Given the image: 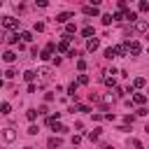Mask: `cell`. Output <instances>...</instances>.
I'll list each match as a JSON object with an SVG mask.
<instances>
[{
    "label": "cell",
    "instance_id": "8",
    "mask_svg": "<svg viewBox=\"0 0 149 149\" xmlns=\"http://www.w3.org/2000/svg\"><path fill=\"white\" fill-rule=\"evenodd\" d=\"M72 19V12H61L58 16H56V23H68Z\"/></svg>",
    "mask_w": 149,
    "mask_h": 149
},
{
    "label": "cell",
    "instance_id": "4",
    "mask_svg": "<svg viewBox=\"0 0 149 149\" xmlns=\"http://www.w3.org/2000/svg\"><path fill=\"white\" fill-rule=\"evenodd\" d=\"M37 79H40V84H47V81L51 79V70H49V68H40V70H37Z\"/></svg>",
    "mask_w": 149,
    "mask_h": 149
},
{
    "label": "cell",
    "instance_id": "40",
    "mask_svg": "<svg viewBox=\"0 0 149 149\" xmlns=\"http://www.w3.org/2000/svg\"><path fill=\"white\" fill-rule=\"evenodd\" d=\"M35 5H37V7H47V5H49V0H35Z\"/></svg>",
    "mask_w": 149,
    "mask_h": 149
},
{
    "label": "cell",
    "instance_id": "30",
    "mask_svg": "<svg viewBox=\"0 0 149 149\" xmlns=\"http://www.w3.org/2000/svg\"><path fill=\"white\" fill-rule=\"evenodd\" d=\"M77 70H79V72H84V70H86V61H84V58H79V61H77Z\"/></svg>",
    "mask_w": 149,
    "mask_h": 149
},
{
    "label": "cell",
    "instance_id": "31",
    "mask_svg": "<svg viewBox=\"0 0 149 149\" xmlns=\"http://www.w3.org/2000/svg\"><path fill=\"white\" fill-rule=\"evenodd\" d=\"M98 135H100V128L91 130V133H88V140H93V142H95V140H98Z\"/></svg>",
    "mask_w": 149,
    "mask_h": 149
},
{
    "label": "cell",
    "instance_id": "19",
    "mask_svg": "<svg viewBox=\"0 0 149 149\" xmlns=\"http://www.w3.org/2000/svg\"><path fill=\"white\" fill-rule=\"evenodd\" d=\"M77 84H79V81H72V84L68 86V95H72V98H77Z\"/></svg>",
    "mask_w": 149,
    "mask_h": 149
},
{
    "label": "cell",
    "instance_id": "18",
    "mask_svg": "<svg viewBox=\"0 0 149 149\" xmlns=\"http://www.w3.org/2000/svg\"><path fill=\"white\" fill-rule=\"evenodd\" d=\"M144 84H147L144 77H135V79H133V86H135V88H144Z\"/></svg>",
    "mask_w": 149,
    "mask_h": 149
},
{
    "label": "cell",
    "instance_id": "15",
    "mask_svg": "<svg viewBox=\"0 0 149 149\" xmlns=\"http://www.w3.org/2000/svg\"><path fill=\"white\" fill-rule=\"evenodd\" d=\"M47 144H49V147H51V149H54V147H61V144H63V140H61V137H56V135H54V137H49V142H47Z\"/></svg>",
    "mask_w": 149,
    "mask_h": 149
},
{
    "label": "cell",
    "instance_id": "42",
    "mask_svg": "<svg viewBox=\"0 0 149 149\" xmlns=\"http://www.w3.org/2000/svg\"><path fill=\"white\" fill-rule=\"evenodd\" d=\"M100 2H102V0H91V5H100Z\"/></svg>",
    "mask_w": 149,
    "mask_h": 149
},
{
    "label": "cell",
    "instance_id": "26",
    "mask_svg": "<svg viewBox=\"0 0 149 149\" xmlns=\"http://www.w3.org/2000/svg\"><path fill=\"white\" fill-rule=\"evenodd\" d=\"M137 9L140 12H149V0H140L137 2Z\"/></svg>",
    "mask_w": 149,
    "mask_h": 149
},
{
    "label": "cell",
    "instance_id": "10",
    "mask_svg": "<svg viewBox=\"0 0 149 149\" xmlns=\"http://www.w3.org/2000/svg\"><path fill=\"white\" fill-rule=\"evenodd\" d=\"M133 28H135V30H137V33H144V30H147V28H149V26H147V21H142V19H137V21H135V23H133Z\"/></svg>",
    "mask_w": 149,
    "mask_h": 149
},
{
    "label": "cell",
    "instance_id": "9",
    "mask_svg": "<svg viewBox=\"0 0 149 149\" xmlns=\"http://www.w3.org/2000/svg\"><path fill=\"white\" fill-rule=\"evenodd\" d=\"M98 47H100V42H98V37H95V35H93V37H88V42H86V49H88V51H95Z\"/></svg>",
    "mask_w": 149,
    "mask_h": 149
},
{
    "label": "cell",
    "instance_id": "13",
    "mask_svg": "<svg viewBox=\"0 0 149 149\" xmlns=\"http://www.w3.org/2000/svg\"><path fill=\"white\" fill-rule=\"evenodd\" d=\"M123 19H126V21H130V23H135V21H137V12L126 9V12H123Z\"/></svg>",
    "mask_w": 149,
    "mask_h": 149
},
{
    "label": "cell",
    "instance_id": "36",
    "mask_svg": "<svg viewBox=\"0 0 149 149\" xmlns=\"http://www.w3.org/2000/svg\"><path fill=\"white\" fill-rule=\"evenodd\" d=\"M35 91H37V86H35L33 81H28V93H35Z\"/></svg>",
    "mask_w": 149,
    "mask_h": 149
},
{
    "label": "cell",
    "instance_id": "22",
    "mask_svg": "<svg viewBox=\"0 0 149 149\" xmlns=\"http://www.w3.org/2000/svg\"><path fill=\"white\" fill-rule=\"evenodd\" d=\"M81 35H84V37H93V35H95V30H93L91 26H86V28H81Z\"/></svg>",
    "mask_w": 149,
    "mask_h": 149
},
{
    "label": "cell",
    "instance_id": "28",
    "mask_svg": "<svg viewBox=\"0 0 149 149\" xmlns=\"http://www.w3.org/2000/svg\"><path fill=\"white\" fill-rule=\"evenodd\" d=\"M74 30H77V26H74V23H70V21H68V23H65V33H68V35H72V33H74Z\"/></svg>",
    "mask_w": 149,
    "mask_h": 149
},
{
    "label": "cell",
    "instance_id": "33",
    "mask_svg": "<svg viewBox=\"0 0 149 149\" xmlns=\"http://www.w3.org/2000/svg\"><path fill=\"white\" fill-rule=\"evenodd\" d=\"M77 81H79V84H84V86H86V84H88V74H79V79H77Z\"/></svg>",
    "mask_w": 149,
    "mask_h": 149
},
{
    "label": "cell",
    "instance_id": "5",
    "mask_svg": "<svg viewBox=\"0 0 149 149\" xmlns=\"http://www.w3.org/2000/svg\"><path fill=\"white\" fill-rule=\"evenodd\" d=\"M58 51H61V54H68V51H70V35H68V33H65L63 40L58 42Z\"/></svg>",
    "mask_w": 149,
    "mask_h": 149
},
{
    "label": "cell",
    "instance_id": "29",
    "mask_svg": "<svg viewBox=\"0 0 149 149\" xmlns=\"http://www.w3.org/2000/svg\"><path fill=\"white\" fill-rule=\"evenodd\" d=\"M0 112H2V114H9V112H12V105H9V102H2V105H0Z\"/></svg>",
    "mask_w": 149,
    "mask_h": 149
},
{
    "label": "cell",
    "instance_id": "6",
    "mask_svg": "<svg viewBox=\"0 0 149 149\" xmlns=\"http://www.w3.org/2000/svg\"><path fill=\"white\" fill-rule=\"evenodd\" d=\"M2 140H5V142H14V140H16V130H14L12 126H9V128H2Z\"/></svg>",
    "mask_w": 149,
    "mask_h": 149
},
{
    "label": "cell",
    "instance_id": "39",
    "mask_svg": "<svg viewBox=\"0 0 149 149\" xmlns=\"http://www.w3.org/2000/svg\"><path fill=\"white\" fill-rule=\"evenodd\" d=\"M126 2H128V0H119V2H116V5H119V9H121V12H126Z\"/></svg>",
    "mask_w": 149,
    "mask_h": 149
},
{
    "label": "cell",
    "instance_id": "35",
    "mask_svg": "<svg viewBox=\"0 0 149 149\" xmlns=\"http://www.w3.org/2000/svg\"><path fill=\"white\" fill-rule=\"evenodd\" d=\"M12 5H14L16 9H23V0H12Z\"/></svg>",
    "mask_w": 149,
    "mask_h": 149
},
{
    "label": "cell",
    "instance_id": "37",
    "mask_svg": "<svg viewBox=\"0 0 149 149\" xmlns=\"http://www.w3.org/2000/svg\"><path fill=\"white\" fill-rule=\"evenodd\" d=\"M135 114H137V116H147V114H149V112H147V109H144V107H140V109H137V112H135Z\"/></svg>",
    "mask_w": 149,
    "mask_h": 149
},
{
    "label": "cell",
    "instance_id": "2",
    "mask_svg": "<svg viewBox=\"0 0 149 149\" xmlns=\"http://www.w3.org/2000/svg\"><path fill=\"white\" fill-rule=\"evenodd\" d=\"M2 26H5L7 30H19V19H14V16H5V19H2Z\"/></svg>",
    "mask_w": 149,
    "mask_h": 149
},
{
    "label": "cell",
    "instance_id": "1",
    "mask_svg": "<svg viewBox=\"0 0 149 149\" xmlns=\"http://www.w3.org/2000/svg\"><path fill=\"white\" fill-rule=\"evenodd\" d=\"M56 49H58V44H54V42H49V44H47V47H44V51H42V54H40V58H42V61H49V58H54V56H51V54H54V51H56Z\"/></svg>",
    "mask_w": 149,
    "mask_h": 149
},
{
    "label": "cell",
    "instance_id": "38",
    "mask_svg": "<svg viewBox=\"0 0 149 149\" xmlns=\"http://www.w3.org/2000/svg\"><path fill=\"white\" fill-rule=\"evenodd\" d=\"M28 135H37V126H35V123L28 128Z\"/></svg>",
    "mask_w": 149,
    "mask_h": 149
},
{
    "label": "cell",
    "instance_id": "17",
    "mask_svg": "<svg viewBox=\"0 0 149 149\" xmlns=\"http://www.w3.org/2000/svg\"><path fill=\"white\" fill-rule=\"evenodd\" d=\"M2 58H5L7 63H14V61H16V54H14V51H5V54H2Z\"/></svg>",
    "mask_w": 149,
    "mask_h": 149
},
{
    "label": "cell",
    "instance_id": "34",
    "mask_svg": "<svg viewBox=\"0 0 149 149\" xmlns=\"http://www.w3.org/2000/svg\"><path fill=\"white\" fill-rule=\"evenodd\" d=\"M135 116H137V114H126V123H130V126H133V121H135Z\"/></svg>",
    "mask_w": 149,
    "mask_h": 149
},
{
    "label": "cell",
    "instance_id": "27",
    "mask_svg": "<svg viewBox=\"0 0 149 149\" xmlns=\"http://www.w3.org/2000/svg\"><path fill=\"white\" fill-rule=\"evenodd\" d=\"M58 116H61L58 112H56V114H51V116H47V126H54V123L58 121Z\"/></svg>",
    "mask_w": 149,
    "mask_h": 149
},
{
    "label": "cell",
    "instance_id": "16",
    "mask_svg": "<svg viewBox=\"0 0 149 149\" xmlns=\"http://www.w3.org/2000/svg\"><path fill=\"white\" fill-rule=\"evenodd\" d=\"M19 37H21L19 33H9V35H7V44H16V42H19Z\"/></svg>",
    "mask_w": 149,
    "mask_h": 149
},
{
    "label": "cell",
    "instance_id": "21",
    "mask_svg": "<svg viewBox=\"0 0 149 149\" xmlns=\"http://www.w3.org/2000/svg\"><path fill=\"white\" fill-rule=\"evenodd\" d=\"M100 19H102V26H109V23L114 21V14H102Z\"/></svg>",
    "mask_w": 149,
    "mask_h": 149
},
{
    "label": "cell",
    "instance_id": "20",
    "mask_svg": "<svg viewBox=\"0 0 149 149\" xmlns=\"http://www.w3.org/2000/svg\"><path fill=\"white\" fill-rule=\"evenodd\" d=\"M51 128H54V130H56V133H68V130H70V128H68V126H63V123H58V121H56V123H54V126H51Z\"/></svg>",
    "mask_w": 149,
    "mask_h": 149
},
{
    "label": "cell",
    "instance_id": "43",
    "mask_svg": "<svg viewBox=\"0 0 149 149\" xmlns=\"http://www.w3.org/2000/svg\"><path fill=\"white\" fill-rule=\"evenodd\" d=\"M144 130H147V133H149V123H147V128H144Z\"/></svg>",
    "mask_w": 149,
    "mask_h": 149
},
{
    "label": "cell",
    "instance_id": "23",
    "mask_svg": "<svg viewBox=\"0 0 149 149\" xmlns=\"http://www.w3.org/2000/svg\"><path fill=\"white\" fill-rule=\"evenodd\" d=\"M19 35H21V40H23V42H33V33H28V30H21Z\"/></svg>",
    "mask_w": 149,
    "mask_h": 149
},
{
    "label": "cell",
    "instance_id": "7",
    "mask_svg": "<svg viewBox=\"0 0 149 149\" xmlns=\"http://www.w3.org/2000/svg\"><path fill=\"white\" fill-rule=\"evenodd\" d=\"M128 49H130V56H140V51H142V47H140V42H128Z\"/></svg>",
    "mask_w": 149,
    "mask_h": 149
},
{
    "label": "cell",
    "instance_id": "11",
    "mask_svg": "<svg viewBox=\"0 0 149 149\" xmlns=\"http://www.w3.org/2000/svg\"><path fill=\"white\" fill-rule=\"evenodd\" d=\"M102 81H105L109 88H114V86H116V79H114V77H109V72H102Z\"/></svg>",
    "mask_w": 149,
    "mask_h": 149
},
{
    "label": "cell",
    "instance_id": "24",
    "mask_svg": "<svg viewBox=\"0 0 149 149\" xmlns=\"http://www.w3.org/2000/svg\"><path fill=\"white\" fill-rule=\"evenodd\" d=\"M114 56H116V47H109V49H105V58H109V61H112Z\"/></svg>",
    "mask_w": 149,
    "mask_h": 149
},
{
    "label": "cell",
    "instance_id": "12",
    "mask_svg": "<svg viewBox=\"0 0 149 149\" xmlns=\"http://www.w3.org/2000/svg\"><path fill=\"white\" fill-rule=\"evenodd\" d=\"M130 98H133L135 105H144V102H147V95H144V93H133Z\"/></svg>",
    "mask_w": 149,
    "mask_h": 149
},
{
    "label": "cell",
    "instance_id": "14",
    "mask_svg": "<svg viewBox=\"0 0 149 149\" xmlns=\"http://www.w3.org/2000/svg\"><path fill=\"white\" fill-rule=\"evenodd\" d=\"M37 116H40V109H28V112H26V119H28V121H35Z\"/></svg>",
    "mask_w": 149,
    "mask_h": 149
},
{
    "label": "cell",
    "instance_id": "32",
    "mask_svg": "<svg viewBox=\"0 0 149 149\" xmlns=\"http://www.w3.org/2000/svg\"><path fill=\"white\" fill-rule=\"evenodd\" d=\"M5 77H7V79H14V77H16V70H14V68H9V70L5 72Z\"/></svg>",
    "mask_w": 149,
    "mask_h": 149
},
{
    "label": "cell",
    "instance_id": "3",
    "mask_svg": "<svg viewBox=\"0 0 149 149\" xmlns=\"http://www.w3.org/2000/svg\"><path fill=\"white\" fill-rule=\"evenodd\" d=\"M81 14H86V16H100V9H98V5H84Z\"/></svg>",
    "mask_w": 149,
    "mask_h": 149
},
{
    "label": "cell",
    "instance_id": "41",
    "mask_svg": "<svg viewBox=\"0 0 149 149\" xmlns=\"http://www.w3.org/2000/svg\"><path fill=\"white\" fill-rule=\"evenodd\" d=\"M35 30H37V33H40V30H44V23H42V21H37V23H35Z\"/></svg>",
    "mask_w": 149,
    "mask_h": 149
},
{
    "label": "cell",
    "instance_id": "25",
    "mask_svg": "<svg viewBox=\"0 0 149 149\" xmlns=\"http://www.w3.org/2000/svg\"><path fill=\"white\" fill-rule=\"evenodd\" d=\"M35 77H37V72H33V70H26V72H23V79H26V81H33Z\"/></svg>",
    "mask_w": 149,
    "mask_h": 149
}]
</instances>
